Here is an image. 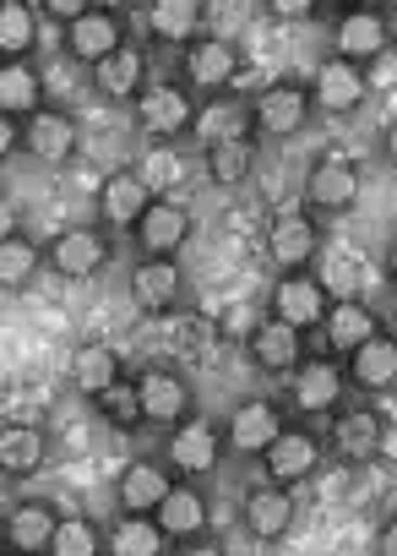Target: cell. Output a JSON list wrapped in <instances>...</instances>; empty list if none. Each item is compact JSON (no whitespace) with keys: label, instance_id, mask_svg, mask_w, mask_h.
<instances>
[{"label":"cell","instance_id":"obj_1","mask_svg":"<svg viewBox=\"0 0 397 556\" xmlns=\"http://www.w3.org/2000/svg\"><path fill=\"white\" fill-rule=\"evenodd\" d=\"M359 191H364L359 164H354V159H337V153L316 159L310 175H305V207H310V213H326V218L354 213V207H359Z\"/></svg>","mask_w":397,"mask_h":556},{"label":"cell","instance_id":"obj_2","mask_svg":"<svg viewBox=\"0 0 397 556\" xmlns=\"http://www.w3.org/2000/svg\"><path fill=\"white\" fill-rule=\"evenodd\" d=\"M115 262V240H110V224H72L50 240V267L61 278H93Z\"/></svg>","mask_w":397,"mask_h":556},{"label":"cell","instance_id":"obj_3","mask_svg":"<svg viewBox=\"0 0 397 556\" xmlns=\"http://www.w3.org/2000/svg\"><path fill=\"white\" fill-rule=\"evenodd\" d=\"M131 110H137V126H142L148 137H164V142L196 131V115H202V104L191 99L185 83H153Z\"/></svg>","mask_w":397,"mask_h":556},{"label":"cell","instance_id":"obj_4","mask_svg":"<svg viewBox=\"0 0 397 556\" xmlns=\"http://www.w3.org/2000/svg\"><path fill=\"white\" fill-rule=\"evenodd\" d=\"M245 350H251V366H256L261 377H294V371L310 361V350H305V328H294V323L272 317V312L256 323V333L245 339Z\"/></svg>","mask_w":397,"mask_h":556},{"label":"cell","instance_id":"obj_5","mask_svg":"<svg viewBox=\"0 0 397 556\" xmlns=\"http://www.w3.org/2000/svg\"><path fill=\"white\" fill-rule=\"evenodd\" d=\"M343 393H348V371L337 366V355H310L289 377V409L294 415H332V409H343Z\"/></svg>","mask_w":397,"mask_h":556},{"label":"cell","instance_id":"obj_6","mask_svg":"<svg viewBox=\"0 0 397 556\" xmlns=\"http://www.w3.org/2000/svg\"><path fill=\"white\" fill-rule=\"evenodd\" d=\"M316 251H321V224L310 213L289 207L267 224V256H272L278 273H310Z\"/></svg>","mask_w":397,"mask_h":556},{"label":"cell","instance_id":"obj_7","mask_svg":"<svg viewBox=\"0 0 397 556\" xmlns=\"http://www.w3.org/2000/svg\"><path fill=\"white\" fill-rule=\"evenodd\" d=\"M131 301L148 312V317H169L175 306H180V295H185V273H180V262L175 256H137V267H131Z\"/></svg>","mask_w":397,"mask_h":556},{"label":"cell","instance_id":"obj_8","mask_svg":"<svg viewBox=\"0 0 397 556\" xmlns=\"http://www.w3.org/2000/svg\"><path fill=\"white\" fill-rule=\"evenodd\" d=\"M332 306H337L332 290L321 285V278H310V273H283L278 285H272V317H283V323H294L305 333L321 328Z\"/></svg>","mask_w":397,"mask_h":556},{"label":"cell","instance_id":"obj_9","mask_svg":"<svg viewBox=\"0 0 397 556\" xmlns=\"http://www.w3.org/2000/svg\"><path fill=\"white\" fill-rule=\"evenodd\" d=\"M392 50V23H386V7H348L343 23H337V61H354V66H370Z\"/></svg>","mask_w":397,"mask_h":556},{"label":"cell","instance_id":"obj_10","mask_svg":"<svg viewBox=\"0 0 397 556\" xmlns=\"http://www.w3.org/2000/svg\"><path fill=\"white\" fill-rule=\"evenodd\" d=\"M251 104H256V131H261V137H294V131H305L310 115H316V99H310V88H299V83H272V88H261Z\"/></svg>","mask_w":397,"mask_h":556},{"label":"cell","instance_id":"obj_11","mask_svg":"<svg viewBox=\"0 0 397 556\" xmlns=\"http://www.w3.org/2000/svg\"><path fill=\"white\" fill-rule=\"evenodd\" d=\"M153 202H158V197H153V186H148L142 169H110L104 186H99V218H104L110 229H137Z\"/></svg>","mask_w":397,"mask_h":556},{"label":"cell","instance_id":"obj_12","mask_svg":"<svg viewBox=\"0 0 397 556\" xmlns=\"http://www.w3.org/2000/svg\"><path fill=\"white\" fill-rule=\"evenodd\" d=\"M120 50H126V17L115 7H93L77 28H66V55L82 66H104Z\"/></svg>","mask_w":397,"mask_h":556},{"label":"cell","instance_id":"obj_13","mask_svg":"<svg viewBox=\"0 0 397 556\" xmlns=\"http://www.w3.org/2000/svg\"><path fill=\"white\" fill-rule=\"evenodd\" d=\"M180 77H185V88H196V93H218L223 99V88L240 77V50L229 45V39H196L185 55H180Z\"/></svg>","mask_w":397,"mask_h":556},{"label":"cell","instance_id":"obj_14","mask_svg":"<svg viewBox=\"0 0 397 556\" xmlns=\"http://www.w3.org/2000/svg\"><path fill=\"white\" fill-rule=\"evenodd\" d=\"M283 431H289V426H283V409H278L272 399H240V404L229 409V426H223L229 447H234V453H245V458H251V453L261 458Z\"/></svg>","mask_w":397,"mask_h":556},{"label":"cell","instance_id":"obj_15","mask_svg":"<svg viewBox=\"0 0 397 556\" xmlns=\"http://www.w3.org/2000/svg\"><path fill=\"white\" fill-rule=\"evenodd\" d=\"M223 447H229V437H223L213 420H202V415L180 420V426L169 431V442H164L169 469H180V475H207V469L223 458Z\"/></svg>","mask_w":397,"mask_h":556},{"label":"cell","instance_id":"obj_16","mask_svg":"<svg viewBox=\"0 0 397 556\" xmlns=\"http://www.w3.org/2000/svg\"><path fill=\"white\" fill-rule=\"evenodd\" d=\"M137 382H142V404H148V426L175 431L180 420H191V415H196V393H191V382H185L180 371L153 366V371H142Z\"/></svg>","mask_w":397,"mask_h":556},{"label":"cell","instance_id":"obj_17","mask_svg":"<svg viewBox=\"0 0 397 556\" xmlns=\"http://www.w3.org/2000/svg\"><path fill=\"white\" fill-rule=\"evenodd\" d=\"M310 99H316L321 115H354V110L370 99V72L354 66V61H337V55H332V61L316 72Z\"/></svg>","mask_w":397,"mask_h":556},{"label":"cell","instance_id":"obj_18","mask_svg":"<svg viewBox=\"0 0 397 556\" xmlns=\"http://www.w3.org/2000/svg\"><path fill=\"white\" fill-rule=\"evenodd\" d=\"M191 229H196V218H191V207L185 202H153L148 207V218L131 229V240H137V251L142 256H180V245L191 240Z\"/></svg>","mask_w":397,"mask_h":556},{"label":"cell","instance_id":"obj_19","mask_svg":"<svg viewBox=\"0 0 397 556\" xmlns=\"http://www.w3.org/2000/svg\"><path fill=\"white\" fill-rule=\"evenodd\" d=\"M240 513H245V529H251L256 540H283V534L294 529L299 502H294V485L267 480V485H251V491H245Z\"/></svg>","mask_w":397,"mask_h":556},{"label":"cell","instance_id":"obj_20","mask_svg":"<svg viewBox=\"0 0 397 556\" xmlns=\"http://www.w3.org/2000/svg\"><path fill=\"white\" fill-rule=\"evenodd\" d=\"M326 442H332V453L343 464H375L386 453V426H381L375 409H343L332 420V437Z\"/></svg>","mask_w":397,"mask_h":556},{"label":"cell","instance_id":"obj_21","mask_svg":"<svg viewBox=\"0 0 397 556\" xmlns=\"http://www.w3.org/2000/svg\"><path fill=\"white\" fill-rule=\"evenodd\" d=\"M316 464H321V442H316L310 431H283V437L261 453V469H267V480H278V485H305V480L316 475Z\"/></svg>","mask_w":397,"mask_h":556},{"label":"cell","instance_id":"obj_22","mask_svg":"<svg viewBox=\"0 0 397 556\" xmlns=\"http://www.w3.org/2000/svg\"><path fill=\"white\" fill-rule=\"evenodd\" d=\"M175 491V475L164 469V464H153V458H131L126 469H120V480H115V502H120V513H158V502Z\"/></svg>","mask_w":397,"mask_h":556},{"label":"cell","instance_id":"obj_23","mask_svg":"<svg viewBox=\"0 0 397 556\" xmlns=\"http://www.w3.org/2000/svg\"><path fill=\"white\" fill-rule=\"evenodd\" d=\"M77 142H82V131H77V115H66V110H55V104H44L34 121H28V153L39 159V164H66L72 153H77Z\"/></svg>","mask_w":397,"mask_h":556},{"label":"cell","instance_id":"obj_24","mask_svg":"<svg viewBox=\"0 0 397 556\" xmlns=\"http://www.w3.org/2000/svg\"><path fill=\"white\" fill-rule=\"evenodd\" d=\"M348 388H359V393H386V388H397V339L392 333H375V339H364L354 355H348Z\"/></svg>","mask_w":397,"mask_h":556},{"label":"cell","instance_id":"obj_25","mask_svg":"<svg viewBox=\"0 0 397 556\" xmlns=\"http://www.w3.org/2000/svg\"><path fill=\"white\" fill-rule=\"evenodd\" d=\"M381 333V317L364 306V301H337L332 312H326V323H321V344H326V355H354L364 339H375Z\"/></svg>","mask_w":397,"mask_h":556},{"label":"cell","instance_id":"obj_26","mask_svg":"<svg viewBox=\"0 0 397 556\" xmlns=\"http://www.w3.org/2000/svg\"><path fill=\"white\" fill-rule=\"evenodd\" d=\"M202 17H207L202 0H153L148 7V34H153V45L191 50L202 39Z\"/></svg>","mask_w":397,"mask_h":556},{"label":"cell","instance_id":"obj_27","mask_svg":"<svg viewBox=\"0 0 397 556\" xmlns=\"http://www.w3.org/2000/svg\"><path fill=\"white\" fill-rule=\"evenodd\" d=\"M93 88L104 93V99H115V104H137L153 83H148V55L137 50V45H126L120 55H110L104 66H93Z\"/></svg>","mask_w":397,"mask_h":556},{"label":"cell","instance_id":"obj_28","mask_svg":"<svg viewBox=\"0 0 397 556\" xmlns=\"http://www.w3.org/2000/svg\"><path fill=\"white\" fill-rule=\"evenodd\" d=\"M169 529L158 523V513H120L110 529V551L115 556H164L169 551Z\"/></svg>","mask_w":397,"mask_h":556},{"label":"cell","instance_id":"obj_29","mask_svg":"<svg viewBox=\"0 0 397 556\" xmlns=\"http://www.w3.org/2000/svg\"><path fill=\"white\" fill-rule=\"evenodd\" d=\"M44 110V77L34 61H7L0 66V115H23L34 121Z\"/></svg>","mask_w":397,"mask_h":556},{"label":"cell","instance_id":"obj_30","mask_svg":"<svg viewBox=\"0 0 397 556\" xmlns=\"http://www.w3.org/2000/svg\"><path fill=\"white\" fill-rule=\"evenodd\" d=\"M251 126H256V104H251V99H213V104H202V115H196V137H202L207 148L234 142V137H251Z\"/></svg>","mask_w":397,"mask_h":556},{"label":"cell","instance_id":"obj_31","mask_svg":"<svg viewBox=\"0 0 397 556\" xmlns=\"http://www.w3.org/2000/svg\"><path fill=\"white\" fill-rule=\"evenodd\" d=\"M120 377H126V361H120V350H115V344H82V350H77V361H72V382H77V393H82V399L110 393Z\"/></svg>","mask_w":397,"mask_h":556},{"label":"cell","instance_id":"obj_32","mask_svg":"<svg viewBox=\"0 0 397 556\" xmlns=\"http://www.w3.org/2000/svg\"><path fill=\"white\" fill-rule=\"evenodd\" d=\"M207 518H213L207 496H202L196 485H185V480H175V491L158 502V523H164L175 540H196V534L207 529Z\"/></svg>","mask_w":397,"mask_h":556},{"label":"cell","instance_id":"obj_33","mask_svg":"<svg viewBox=\"0 0 397 556\" xmlns=\"http://www.w3.org/2000/svg\"><path fill=\"white\" fill-rule=\"evenodd\" d=\"M44 458H50V437L39 426H7V431H0V469H7L12 480L39 475Z\"/></svg>","mask_w":397,"mask_h":556},{"label":"cell","instance_id":"obj_34","mask_svg":"<svg viewBox=\"0 0 397 556\" xmlns=\"http://www.w3.org/2000/svg\"><path fill=\"white\" fill-rule=\"evenodd\" d=\"M55 523H61V513H55L50 502H23V507H12V518H7V545H12V551H50Z\"/></svg>","mask_w":397,"mask_h":556},{"label":"cell","instance_id":"obj_35","mask_svg":"<svg viewBox=\"0 0 397 556\" xmlns=\"http://www.w3.org/2000/svg\"><path fill=\"white\" fill-rule=\"evenodd\" d=\"M44 262H50V251L39 240H28V235H7V240H0V285H7V295L28 290Z\"/></svg>","mask_w":397,"mask_h":556},{"label":"cell","instance_id":"obj_36","mask_svg":"<svg viewBox=\"0 0 397 556\" xmlns=\"http://www.w3.org/2000/svg\"><path fill=\"white\" fill-rule=\"evenodd\" d=\"M34 50H39V7H28V0H7V7H0V55L28 61Z\"/></svg>","mask_w":397,"mask_h":556},{"label":"cell","instance_id":"obj_37","mask_svg":"<svg viewBox=\"0 0 397 556\" xmlns=\"http://www.w3.org/2000/svg\"><path fill=\"white\" fill-rule=\"evenodd\" d=\"M93 404H99V420L115 426V431L148 426V404H142V382H137V377H120V382H115L110 393H99Z\"/></svg>","mask_w":397,"mask_h":556},{"label":"cell","instance_id":"obj_38","mask_svg":"<svg viewBox=\"0 0 397 556\" xmlns=\"http://www.w3.org/2000/svg\"><path fill=\"white\" fill-rule=\"evenodd\" d=\"M251 169H256V137H234V142L207 148V180L213 186H245Z\"/></svg>","mask_w":397,"mask_h":556},{"label":"cell","instance_id":"obj_39","mask_svg":"<svg viewBox=\"0 0 397 556\" xmlns=\"http://www.w3.org/2000/svg\"><path fill=\"white\" fill-rule=\"evenodd\" d=\"M99 551H110V534H99L88 518H61L55 523L50 556H99Z\"/></svg>","mask_w":397,"mask_h":556},{"label":"cell","instance_id":"obj_40","mask_svg":"<svg viewBox=\"0 0 397 556\" xmlns=\"http://www.w3.org/2000/svg\"><path fill=\"white\" fill-rule=\"evenodd\" d=\"M88 12H93L88 0H39V17H50V23H61V28H77Z\"/></svg>","mask_w":397,"mask_h":556},{"label":"cell","instance_id":"obj_41","mask_svg":"<svg viewBox=\"0 0 397 556\" xmlns=\"http://www.w3.org/2000/svg\"><path fill=\"white\" fill-rule=\"evenodd\" d=\"M0 153H28V121L23 115H0Z\"/></svg>","mask_w":397,"mask_h":556},{"label":"cell","instance_id":"obj_42","mask_svg":"<svg viewBox=\"0 0 397 556\" xmlns=\"http://www.w3.org/2000/svg\"><path fill=\"white\" fill-rule=\"evenodd\" d=\"M256 323H261V317H256L251 306H229V312H223V323H218V333H223V339H251V333H256Z\"/></svg>","mask_w":397,"mask_h":556},{"label":"cell","instance_id":"obj_43","mask_svg":"<svg viewBox=\"0 0 397 556\" xmlns=\"http://www.w3.org/2000/svg\"><path fill=\"white\" fill-rule=\"evenodd\" d=\"M261 12H267V17H278V23H305V17H316L321 7H316V0H267Z\"/></svg>","mask_w":397,"mask_h":556},{"label":"cell","instance_id":"obj_44","mask_svg":"<svg viewBox=\"0 0 397 556\" xmlns=\"http://www.w3.org/2000/svg\"><path fill=\"white\" fill-rule=\"evenodd\" d=\"M375 551H381V556H397V518H392V523H381V534H375Z\"/></svg>","mask_w":397,"mask_h":556},{"label":"cell","instance_id":"obj_45","mask_svg":"<svg viewBox=\"0 0 397 556\" xmlns=\"http://www.w3.org/2000/svg\"><path fill=\"white\" fill-rule=\"evenodd\" d=\"M381 148H386V164H392V169H397V121H392V126H386V137H381Z\"/></svg>","mask_w":397,"mask_h":556},{"label":"cell","instance_id":"obj_46","mask_svg":"<svg viewBox=\"0 0 397 556\" xmlns=\"http://www.w3.org/2000/svg\"><path fill=\"white\" fill-rule=\"evenodd\" d=\"M386 273H392V285H397V235L386 240Z\"/></svg>","mask_w":397,"mask_h":556},{"label":"cell","instance_id":"obj_47","mask_svg":"<svg viewBox=\"0 0 397 556\" xmlns=\"http://www.w3.org/2000/svg\"><path fill=\"white\" fill-rule=\"evenodd\" d=\"M386 23H392V45H397V7H392V12H386Z\"/></svg>","mask_w":397,"mask_h":556}]
</instances>
